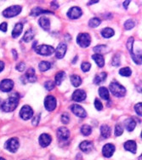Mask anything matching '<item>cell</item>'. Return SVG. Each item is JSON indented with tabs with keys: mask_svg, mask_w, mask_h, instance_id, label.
Returning a JSON list of instances; mask_svg holds the SVG:
<instances>
[{
	"mask_svg": "<svg viewBox=\"0 0 142 160\" xmlns=\"http://www.w3.org/2000/svg\"><path fill=\"white\" fill-rule=\"evenodd\" d=\"M19 98H20V96H19L18 94L17 93H14L7 100L2 102L0 108L3 112H13L18 107Z\"/></svg>",
	"mask_w": 142,
	"mask_h": 160,
	"instance_id": "6da1fadb",
	"label": "cell"
},
{
	"mask_svg": "<svg viewBox=\"0 0 142 160\" xmlns=\"http://www.w3.org/2000/svg\"><path fill=\"white\" fill-rule=\"evenodd\" d=\"M109 88L111 94L117 97H123L126 95V89L117 82H112L110 83Z\"/></svg>",
	"mask_w": 142,
	"mask_h": 160,
	"instance_id": "7a4b0ae2",
	"label": "cell"
},
{
	"mask_svg": "<svg viewBox=\"0 0 142 160\" xmlns=\"http://www.w3.org/2000/svg\"><path fill=\"white\" fill-rule=\"evenodd\" d=\"M22 7L20 5H13L11 7L7 8L3 11V16L6 18H11L15 16H18L20 13L22 12Z\"/></svg>",
	"mask_w": 142,
	"mask_h": 160,
	"instance_id": "3957f363",
	"label": "cell"
},
{
	"mask_svg": "<svg viewBox=\"0 0 142 160\" xmlns=\"http://www.w3.org/2000/svg\"><path fill=\"white\" fill-rule=\"evenodd\" d=\"M77 43L82 48H87V47H89L90 43H91L90 35L89 33H86V32L79 33L77 38Z\"/></svg>",
	"mask_w": 142,
	"mask_h": 160,
	"instance_id": "277c9868",
	"label": "cell"
},
{
	"mask_svg": "<svg viewBox=\"0 0 142 160\" xmlns=\"http://www.w3.org/2000/svg\"><path fill=\"white\" fill-rule=\"evenodd\" d=\"M35 51L37 54L43 56H51L52 54L55 52V49L54 47L50 46V45H47V44H42L35 48Z\"/></svg>",
	"mask_w": 142,
	"mask_h": 160,
	"instance_id": "5b68a950",
	"label": "cell"
},
{
	"mask_svg": "<svg viewBox=\"0 0 142 160\" xmlns=\"http://www.w3.org/2000/svg\"><path fill=\"white\" fill-rule=\"evenodd\" d=\"M19 147H20L19 140L17 138H15V137L9 139V141H7L6 144H5V148L10 152H16Z\"/></svg>",
	"mask_w": 142,
	"mask_h": 160,
	"instance_id": "8992f818",
	"label": "cell"
},
{
	"mask_svg": "<svg viewBox=\"0 0 142 160\" xmlns=\"http://www.w3.org/2000/svg\"><path fill=\"white\" fill-rule=\"evenodd\" d=\"M56 99L53 96H48L44 99V107L46 108L47 111L52 112L54 111L56 108Z\"/></svg>",
	"mask_w": 142,
	"mask_h": 160,
	"instance_id": "52a82bcc",
	"label": "cell"
},
{
	"mask_svg": "<svg viewBox=\"0 0 142 160\" xmlns=\"http://www.w3.org/2000/svg\"><path fill=\"white\" fill-rule=\"evenodd\" d=\"M20 116H21L22 119H30L33 116V110L32 109L30 106L26 105L24 107H22V108L21 109V111H20Z\"/></svg>",
	"mask_w": 142,
	"mask_h": 160,
	"instance_id": "ba28073f",
	"label": "cell"
},
{
	"mask_svg": "<svg viewBox=\"0 0 142 160\" xmlns=\"http://www.w3.org/2000/svg\"><path fill=\"white\" fill-rule=\"evenodd\" d=\"M14 87V82L11 79H3L0 83V90L3 92H9Z\"/></svg>",
	"mask_w": 142,
	"mask_h": 160,
	"instance_id": "9c48e42d",
	"label": "cell"
},
{
	"mask_svg": "<svg viewBox=\"0 0 142 160\" xmlns=\"http://www.w3.org/2000/svg\"><path fill=\"white\" fill-rule=\"evenodd\" d=\"M82 15H83V11L79 7H72L68 10L67 12L68 18L71 19V20L78 19Z\"/></svg>",
	"mask_w": 142,
	"mask_h": 160,
	"instance_id": "30bf717a",
	"label": "cell"
},
{
	"mask_svg": "<svg viewBox=\"0 0 142 160\" xmlns=\"http://www.w3.org/2000/svg\"><path fill=\"white\" fill-rule=\"evenodd\" d=\"M57 137H58L60 141H62V142L67 141L69 137H70V131H69V129L65 128V127L59 128L58 130H57Z\"/></svg>",
	"mask_w": 142,
	"mask_h": 160,
	"instance_id": "8fae6325",
	"label": "cell"
},
{
	"mask_svg": "<svg viewBox=\"0 0 142 160\" xmlns=\"http://www.w3.org/2000/svg\"><path fill=\"white\" fill-rule=\"evenodd\" d=\"M71 110L73 113L79 118H85L87 116L86 111L81 106L77 104H73L71 106Z\"/></svg>",
	"mask_w": 142,
	"mask_h": 160,
	"instance_id": "7c38bea8",
	"label": "cell"
},
{
	"mask_svg": "<svg viewBox=\"0 0 142 160\" xmlns=\"http://www.w3.org/2000/svg\"><path fill=\"white\" fill-rule=\"evenodd\" d=\"M71 99L74 101V102H84V100L86 99V93L83 89H77L75 90L72 96H71Z\"/></svg>",
	"mask_w": 142,
	"mask_h": 160,
	"instance_id": "4fadbf2b",
	"label": "cell"
},
{
	"mask_svg": "<svg viewBox=\"0 0 142 160\" xmlns=\"http://www.w3.org/2000/svg\"><path fill=\"white\" fill-rule=\"evenodd\" d=\"M115 152V146L112 144H105L102 148V153L105 158H111Z\"/></svg>",
	"mask_w": 142,
	"mask_h": 160,
	"instance_id": "5bb4252c",
	"label": "cell"
},
{
	"mask_svg": "<svg viewBox=\"0 0 142 160\" xmlns=\"http://www.w3.org/2000/svg\"><path fill=\"white\" fill-rule=\"evenodd\" d=\"M66 49H67V46L66 44L64 43H61L57 46V49H56V56L58 59H62L66 55Z\"/></svg>",
	"mask_w": 142,
	"mask_h": 160,
	"instance_id": "9a60e30c",
	"label": "cell"
},
{
	"mask_svg": "<svg viewBox=\"0 0 142 160\" xmlns=\"http://www.w3.org/2000/svg\"><path fill=\"white\" fill-rule=\"evenodd\" d=\"M51 141H52V138L48 134H42L39 136V140H38L39 144L42 148H47L51 143Z\"/></svg>",
	"mask_w": 142,
	"mask_h": 160,
	"instance_id": "2e32d148",
	"label": "cell"
},
{
	"mask_svg": "<svg viewBox=\"0 0 142 160\" xmlns=\"http://www.w3.org/2000/svg\"><path fill=\"white\" fill-rule=\"evenodd\" d=\"M124 147L126 151L130 152L132 153H135L137 150V145L135 141H128L124 143Z\"/></svg>",
	"mask_w": 142,
	"mask_h": 160,
	"instance_id": "e0dca14e",
	"label": "cell"
},
{
	"mask_svg": "<svg viewBox=\"0 0 142 160\" xmlns=\"http://www.w3.org/2000/svg\"><path fill=\"white\" fill-rule=\"evenodd\" d=\"M24 78H26L30 83H35L37 81V77H36L35 70H34L33 68H29L28 69Z\"/></svg>",
	"mask_w": 142,
	"mask_h": 160,
	"instance_id": "ac0fdd59",
	"label": "cell"
},
{
	"mask_svg": "<svg viewBox=\"0 0 142 160\" xmlns=\"http://www.w3.org/2000/svg\"><path fill=\"white\" fill-rule=\"evenodd\" d=\"M79 148L84 152H90L92 151L93 143L89 141H84V142H81L79 145Z\"/></svg>",
	"mask_w": 142,
	"mask_h": 160,
	"instance_id": "d6986e66",
	"label": "cell"
},
{
	"mask_svg": "<svg viewBox=\"0 0 142 160\" xmlns=\"http://www.w3.org/2000/svg\"><path fill=\"white\" fill-rule=\"evenodd\" d=\"M38 24L40 26L41 28H43V30H45V31H49L50 28V22L49 19L47 18V17H41L39 19V21H38Z\"/></svg>",
	"mask_w": 142,
	"mask_h": 160,
	"instance_id": "ffe728a7",
	"label": "cell"
},
{
	"mask_svg": "<svg viewBox=\"0 0 142 160\" xmlns=\"http://www.w3.org/2000/svg\"><path fill=\"white\" fill-rule=\"evenodd\" d=\"M92 59L95 62L96 64L98 65L99 68H103L105 66V59H104L102 55H99V54L93 55Z\"/></svg>",
	"mask_w": 142,
	"mask_h": 160,
	"instance_id": "44dd1931",
	"label": "cell"
},
{
	"mask_svg": "<svg viewBox=\"0 0 142 160\" xmlns=\"http://www.w3.org/2000/svg\"><path fill=\"white\" fill-rule=\"evenodd\" d=\"M111 128L107 125V124H102L100 127V133H101L102 137L104 138H109L111 136Z\"/></svg>",
	"mask_w": 142,
	"mask_h": 160,
	"instance_id": "7402d4cb",
	"label": "cell"
},
{
	"mask_svg": "<svg viewBox=\"0 0 142 160\" xmlns=\"http://www.w3.org/2000/svg\"><path fill=\"white\" fill-rule=\"evenodd\" d=\"M124 125H125V129L128 131H133L136 126V122L133 118H128V119L125 120Z\"/></svg>",
	"mask_w": 142,
	"mask_h": 160,
	"instance_id": "603a6c76",
	"label": "cell"
},
{
	"mask_svg": "<svg viewBox=\"0 0 142 160\" xmlns=\"http://www.w3.org/2000/svg\"><path fill=\"white\" fill-rule=\"evenodd\" d=\"M22 30H23V25H22V23H17V24L15 26L14 29H13L12 37L14 38H18L22 32Z\"/></svg>",
	"mask_w": 142,
	"mask_h": 160,
	"instance_id": "cb8c5ba5",
	"label": "cell"
},
{
	"mask_svg": "<svg viewBox=\"0 0 142 160\" xmlns=\"http://www.w3.org/2000/svg\"><path fill=\"white\" fill-rule=\"evenodd\" d=\"M43 14H53L52 12H50L49 10H45V9H43L37 7V8H34L32 10L30 13V15L32 16H38L40 15H43Z\"/></svg>",
	"mask_w": 142,
	"mask_h": 160,
	"instance_id": "d4e9b609",
	"label": "cell"
},
{
	"mask_svg": "<svg viewBox=\"0 0 142 160\" xmlns=\"http://www.w3.org/2000/svg\"><path fill=\"white\" fill-rule=\"evenodd\" d=\"M34 36H35V31H34L33 29H29L28 31L26 32V33L24 34L22 40L24 42H26V43H28V42H30V41L33 39Z\"/></svg>",
	"mask_w": 142,
	"mask_h": 160,
	"instance_id": "484cf974",
	"label": "cell"
},
{
	"mask_svg": "<svg viewBox=\"0 0 142 160\" xmlns=\"http://www.w3.org/2000/svg\"><path fill=\"white\" fill-rule=\"evenodd\" d=\"M114 35V30L110 28H104L101 31V36L105 38H110Z\"/></svg>",
	"mask_w": 142,
	"mask_h": 160,
	"instance_id": "4316f807",
	"label": "cell"
},
{
	"mask_svg": "<svg viewBox=\"0 0 142 160\" xmlns=\"http://www.w3.org/2000/svg\"><path fill=\"white\" fill-rule=\"evenodd\" d=\"M106 77H107V74L105 72H101V73L96 75V77L94 79V83L95 84H100V83H103L105 79H106Z\"/></svg>",
	"mask_w": 142,
	"mask_h": 160,
	"instance_id": "83f0119b",
	"label": "cell"
},
{
	"mask_svg": "<svg viewBox=\"0 0 142 160\" xmlns=\"http://www.w3.org/2000/svg\"><path fill=\"white\" fill-rule=\"evenodd\" d=\"M99 95L103 100H109L110 95H109L108 89L105 87H100L99 89Z\"/></svg>",
	"mask_w": 142,
	"mask_h": 160,
	"instance_id": "f1b7e54d",
	"label": "cell"
},
{
	"mask_svg": "<svg viewBox=\"0 0 142 160\" xmlns=\"http://www.w3.org/2000/svg\"><path fill=\"white\" fill-rule=\"evenodd\" d=\"M71 83H72V85L74 87H78L80 86L81 83H82V79L78 75L73 74L71 76Z\"/></svg>",
	"mask_w": 142,
	"mask_h": 160,
	"instance_id": "f546056e",
	"label": "cell"
},
{
	"mask_svg": "<svg viewBox=\"0 0 142 160\" xmlns=\"http://www.w3.org/2000/svg\"><path fill=\"white\" fill-rule=\"evenodd\" d=\"M66 77V74L64 72H59L58 73H56V78H55V81H56V85H61L62 83V81L64 80Z\"/></svg>",
	"mask_w": 142,
	"mask_h": 160,
	"instance_id": "4dcf8cb0",
	"label": "cell"
},
{
	"mask_svg": "<svg viewBox=\"0 0 142 160\" xmlns=\"http://www.w3.org/2000/svg\"><path fill=\"white\" fill-rule=\"evenodd\" d=\"M92 132V128L88 125V124H84L83 126L81 127V133L84 135V136H90V134Z\"/></svg>",
	"mask_w": 142,
	"mask_h": 160,
	"instance_id": "1f68e13d",
	"label": "cell"
},
{
	"mask_svg": "<svg viewBox=\"0 0 142 160\" xmlns=\"http://www.w3.org/2000/svg\"><path fill=\"white\" fill-rule=\"evenodd\" d=\"M38 68L41 72H46L51 68V64L48 62H41L38 65Z\"/></svg>",
	"mask_w": 142,
	"mask_h": 160,
	"instance_id": "d6a6232c",
	"label": "cell"
},
{
	"mask_svg": "<svg viewBox=\"0 0 142 160\" xmlns=\"http://www.w3.org/2000/svg\"><path fill=\"white\" fill-rule=\"evenodd\" d=\"M100 23H101V21H100L99 18H96V17H95V18L90 20V22H89V26H90V28H97L98 26H100Z\"/></svg>",
	"mask_w": 142,
	"mask_h": 160,
	"instance_id": "836d02e7",
	"label": "cell"
},
{
	"mask_svg": "<svg viewBox=\"0 0 142 160\" xmlns=\"http://www.w3.org/2000/svg\"><path fill=\"white\" fill-rule=\"evenodd\" d=\"M119 74L121 76H124V77H130V75L132 74V71L130 68H121L119 70Z\"/></svg>",
	"mask_w": 142,
	"mask_h": 160,
	"instance_id": "e575fe53",
	"label": "cell"
},
{
	"mask_svg": "<svg viewBox=\"0 0 142 160\" xmlns=\"http://www.w3.org/2000/svg\"><path fill=\"white\" fill-rule=\"evenodd\" d=\"M44 87H45V89L47 90H53L54 88L56 87V83H54L53 81H51V80H49V81H46L44 83Z\"/></svg>",
	"mask_w": 142,
	"mask_h": 160,
	"instance_id": "d590c367",
	"label": "cell"
},
{
	"mask_svg": "<svg viewBox=\"0 0 142 160\" xmlns=\"http://www.w3.org/2000/svg\"><path fill=\"white\" fill-rule=\"evenodd\" d=\"M135 27V22L133 20H128L125 23H124V28L126 30H130Z\"/></svg>",
	"mask_w": 142,
	"mask_h": 160,
	"instance_id": "8d00e7d4",
	"label": "cell"
},
{
	"mask_svg": "<svg viewBox=\"0 0 142 160\" xmlns=\"http://www.w3.org/2000/svg\"><path fill=\"white\" fill-rule=\"evenodd\" d=\"M124 133V128L120 124H117L115 127V136H120Z\"/></svg>",
	"mask_w": 142,
	"mask_h": 160,
	"instance_id": "74e56055",
	"label": "cell"
},
{
	"mask_svg": "<svg viewBox=\"0 0 142 160\" xmlns=\"http://www.w3.org/2000/svg\"><path fill=\"white\" fill-rule=\"evenodd\" d=\"M90 68H91V64L89 63V62H84V63H82V65H81V69L84 72H87L90 71Z\"/></svg>",
	"mask_w": 142,
	"mask_h": 160,
	"instance_id": "f35d334b",
	"label": "cell"
},
{
	"mask_svg": "<svg viewBox=\"0 0 142 160\" xmlns=\"http://www.w3.org/2000/svg\"><path fill=\"white\" fill-rule=\"evenodd\" d=\"M111 64L114 67H118L120 65V56L118 55L114 56V57L112 58V61H111Z\"/></svg>",
	"mask_w": 142,
	"mask_h": 160,
	"instance_id": "ab89813d",
	"label": "cell"
},
{
	"mask_svg": "<svg viewBox=\"0 0 142 160\" xmlns=\"http://www.w3.org/2000/svg\"><path fill=\"white\" fill-rule=\"evenodd\" d=\"M105 47H106L105 45H98V46H96L94 48V51H95L96 54L100 55V54L103 52V50H105Z\"/></svg>",
	"mask_w": 142,
	"mask_h": 160,
	"instance_id": "60d3db41",
	"label": "cell"
},
{
	"mask_svg": "<svg viewBox=\"0 0 142 160\" xmlns=\"http://www.w3.org/2000/svg\"><path fill=\"white\" fill-rule=\"evenodd\" d=\"M61 122L64 124H67L70 122V117L67 113H63L61 116Z\"/></svg>",
	"mask_w": 142,
	"mask_h": 160,
	"instance_id": "b9f144b4",
	"label": "cell"
},
{
	"mask_svg": "<svg viewBox=\"0 0 142 160\" xmlns=\"http://www.w3.org/2000/svg\"><path fill=\"white\" fill-rule=\"evenodd\" d=\"M141 108H142V103L141 102H140L138 104L135 105V110L136 113L139 115L140 117L142 115V112H141Z\"/></svg>",
	"mask_w": 142,
	"mask_h": 160,
	"instance_id": "7bdbcfd3",
	"label": "cell"
},
{
	"mask_svg": "<svg viewBox=\"0 0 142 160\" xmlns=\"http://www.w3.org/2000/svg\"><path fill=\"white\" fill-rule=\"evenodd\" d=\"M95 108L98 111H101L102 108H103V105H102L101 102L100 100L95 99Z\"/></svg>",
	"mask_w": 142,
	"mask_h": 160,
	"instance_id": "ee69618b",
	"label": "cell"
},
{
	"mask_svg": "<svg viewBox=\"0 0 142 160\" xmlns=\"http://www.w3.org/2000/svg\"><path fill=\"white\" fill-rule=\"evenodd\" d=\"M25 67L26 65L25 63H23V62H21V63H19L18 65H16V70L19 72H22L25 70Z\"/></svg>",
	"mask_w": 142,
	"mask_h": 160,
	"instance_id": "f6af8a7d",
	"label": "cell"
},
{
	"mask_svg": "<svg viewBox=\"0 0 142 160\" xmlns=\"http://www.w3.org/2000/svg\"><path fill=\"white\" fill-rule=\"evenodd\" d=\"M39 119H40V114H37V116H35L34 118L32 119V124L34 126H37L38 123H39Z\"/></svg>",
	"mask_w": 142,
	"mask_h": 160,
	"instance_id": "bcb514c9",
	"label": "cell"
},
{
	"mask_svg": "<svg viewBox=\"0 0 142 160\" xmlns=\"http://www.w3.org/2000/svg\"><path fill=\"white\" fill-rule=\"evenodd\" d=\"M7 23L6 22H3L2 24H0V31L3 32H7Z\"/></svg>",
	"mask_w": 142,
	"mask_h": 160,
	"instance_id": "7dc6e473",
	"label": "cell"
},
{
	"mask_svg": "<svg viewBox=\"0 0 142 160\" xmlns=\"http://www.w3.org/2000/svg\"><path fill=\"white\" fill-rule=\"evenodd\" d=\"M3 69H4V63L0 61V72L3 71Z\"/></svg>",
	"mask_w": 142,
	"mask_h": 160,
	"instance_id": "c3c4849f",
	"label": "cell"
},
{
	"mask_svg": "<svg viewBox=\"0 0 142 160\" xmlns=\"http://www.w3.org/2000/svg\"><path fill=\"white\" fill-rule=\"evenodd\" d=\"M130 3V1H125L124 2V7L125 9H128V5Z\"/></svg>",
	"mask_w": 142,
	"mask_h": 160,
	"instance_id": "681fc988",
	"label": "cell"
},
{
	"mask_svg": "<svg viewBox=\"0 0 142 160\" xmlns=\"http://www.w3.org/2000/svg\"><path fill=\"white\" fill-rule=\"evenodd\" d=\"M99 3V1H90L89 3H88V4L90 5V4H94V3Z\"/></svg>",
	"mask_w": 142,
	"mask_h": 160,
	"instance_id": "f907efd6",
	"label": "cell"
},
{
	"mask_svg": "<svg viewBox=\"0 0 142 160\" xmlns=\"http://www.w3.org/2000/svg\"><path fill=\"white\" fill-rule=\"evenodd\" d=\"M12 52H13V55H14V57H15V59H17V53L16 52V50H14V49H13Z\"/></svg>",
	"mask_w": 142,
	"mask_h": 160,
	"instance_id": "816d5d0a",
	"label": "cell"
},
{
	"mask_svg": "<svg viewBox=\"0 0 142 160\" xmlns=\"http://www.w3.org/2000/svg\"><path fill=\"white\" fill-rule=\"evenodd\" d=\"M77 56H76L74 60H73V62H72V63H75V62H76V60H77Z\"/></svg>",
	"mask_w": 142,
	"mask_h": 160,
	"instance_id": "f5cc1de1",
	"label": "cell"
},
{
	"mask_svg": "<svg viewBox=\"0 0 142 160\" xmlns=\"http://www.w3.org/2000/svg\"><path fill=\"white\" fill-rule=\"evenodd\" d=\"M0 160H5L4 158H0Z\"/></svg>",
	"mask_w": 142,
	"mask_h": 160,
	"instance_id": "db71d44e",
	"label": "cell"
}]
</instances>
